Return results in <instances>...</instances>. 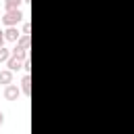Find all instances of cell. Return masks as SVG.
<instances>
[{"instance_id": "cell-2", "label": "cell", "mask_w": 134, "mask_h": 134, "mask_svg": "<svg viewBox=\"0 0 134 134\" xmlns=\"http://www.w3.org/2000/svg\"><path fill=\"white\" fill-rule=\"evenodd\" d=\"M23 17H25V15H23V10H19V8H15V10H6V15L2 17V23L8 25V27H13V25H17Z\"/></svg>"}, {"instance_id": "cell-6", "label": "cell", "mask_w": 134, "mask_h": 134, "mask_svg": "<svg viewBox=\"0 0 134 134\" xmlns=\"http://www.w3.org/2000/svg\"><path fill=\"white\" fill-rule=\"evenodd\" d=\"M0 84H4V86L13 84V71H10V69H4V71H0Z\"/></svg>"}, {"instance_id": "cell-1", "label": "cell", "mask_w": 134, "mask_h": 134, "mask_svg": "<svg viewBox=\"0 0 134 134\" xmlns=\"http://www.w3.org/2000/svg\"><path fill=\"white\" fill-rule=\"evenodd\" d=\"M27 48H29V36H27V34H23V36L17 40L15 48H13V54L25 61V59H27Z\"/></svg>"}, {"instance_id": "cell-8", "label": "cell", "mask_w": 134, "mask_h": 134, "mask_svg": "<svg viewBox=\"0 0 134 134\" xmlns=\"http://www.w3.org/2000/svg\"><path fill=\"white\" fill-rule=\"evenodd\" d=\"M21 2H23V0H4V8H6V10H15V8L21 6Z\"/></svg>"}, {"instance_id": "cell-5", "label": "cell", "mask_w": 134, "mask_h": 134, "mask_svg": "<svg viewBox=\"0 0 134 134\" xmlns=\"http://www.w3.org/2000/svg\"><path fill=\"white\" fill-rule=\"evenodd\" d=\"M4 38H6L8 42H17V40H19L21 36H19V29H17V27L13 25V27H8V29L4 31Z\"/></svg>"}, {"instance_id": "cell-12", "label": "cell", "mask_w": 134, "mask_h": 134, "mask_svg": "<svg viewBox=\"0 0 134 134\" xmlns=\"http://www.w3.org/2000/svg\"><path fill=\"white\" fill-rule=\"evenodd\" d=\"M2 121H4V115H2V111H0V126H2Z\"/></svg>"}, {"instance_id": "cell-9", "label": "cell", "mask_w": 134, "mask_h": 134, "mask_svg": "<svg viewBox=\"0 0 134 134\" xmlns=\"http://www.w3.org/2000/svg\"><path fill=\"white\" fill-rule=\"evenodd\" d=\"M8 59H10V50L2 46V48H0V63H6Z\"/></svg>"}, {"instance_id": "cell-3", "label": "cell", "mask_w": 134, "mask_h": 134, "mask_svg": "<svg viewBox=\"0 0 134 134\" xmlns=\"http://www.w3.org/2000/svg\"><path fill=\"white\" fill-rule=\"evenodd\" d=\"M19 94H21V90H19L15 84H8V86L4 88V98H8V100H17Z\"/></svg>"}, {"instance_id": "cell-7", "label": "cell", "mask_w": 134, "mask_h": 134, "mask_svg": "<svg viewBox=\"0 0 134 134\" xmlns=\"http://www.w3.org/2000/svg\"><path fill=\"white\" fill-rule=\"evenodd\" d=\"M21 90H23V94H29V90H31V86H29V73L23 75V80H21Z\"/></svg>"}, {"instance_id": "cell-10", "label": "cell", "mask_w": 134, "mask_h": 134, "mask_svg": "<svg viewBox=\"0 0 134 134\" xmlns=\"http://www.w3.org/2000/svg\"><path fill=\"white\" fill-rule=\"evenodd\" d=\"M29 31H31V25H29V23H25V25H23V34H27V36H29Z\"/></svg>"}, {"instance_id": "cell-4", "label": "cell", "mask_w": 134, "mask_h": 134, "mask_svg": "<svg viewBox=\"0 0 134 134\" xmlns=\"http://www.w3.org/2000/svg\"><path fill=\"white\" fill-rule=\"evenodd\" d=\"M6 65H8V69H10V71H19V69H23V59H19V57L10 54V59L6 61Z\"/></svg>"}, {"instance_id": "cell-11", "label": "cell", "mask_w": 134, "mask_h": 134, "mask_svg": "<svg viewBox=\"0 0 134 134\" xmlns=\"http://www.w3.org/2000/svg\"><path fill=\"white\" fill-rule=\"evenodd\" d=\"M4 42H6V38H4V31H2V29H0V48H2V46H4Z\"/></svg>"}, {"instance_id": "cell-13", "label": "cell", "mask_w": 134, "mask_h": 134, "mask_svg": "<svg viewBox=\"0 0 134 134\" xmlns=\"http://www.w3.org/2000/svg\"><path fill=\"white\" fill-rule=\"evenodd\" d=\"M23 2H29V0H23Z\"/></svg>"}, {"instance_id": "cell-14", "label": "cell", "mask_w": 134, "mask_h": 134, "mask_svg": "<svg viewBox=\"0 0 134 134\" xmlns=\"http://www.w3.org/2000/svg\"><path fill=\"white\" fill-rule=\"evenodd\" d=\"M0 21H2V17H0Z\"/></svg>"}]
</instances>
